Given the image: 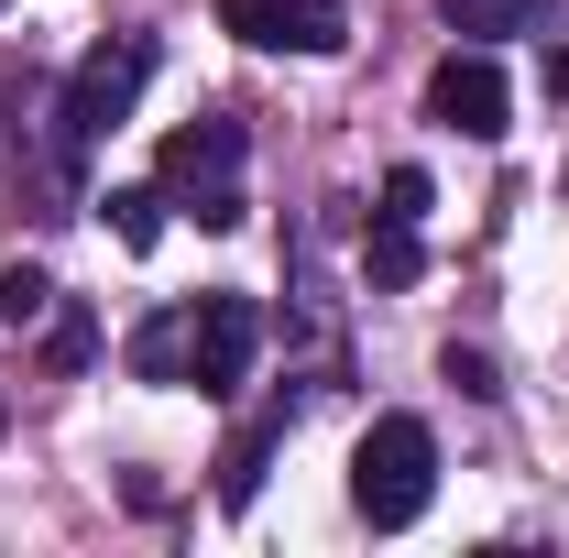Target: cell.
Listing matches in <instances>:
<instances>
[{
    "instance_id": "6da1fadb",
    "label": "cell",
    "mask_w": 569,
    "mask_h": 558,
    "mask_svg": "<svg viewBox=\"0 0 569 558\" xmlns=\"http://www.w3.org/2000/svg\"><path fill=\"white\" fill-rule=\"evenodd\" d=\"M241 153H252V132H241L230 110H198L187 132H164V176H153V187L198 219V230H241V209H252V198H241Z\"/></svg>"
},
{
    "instance_id": "7c38bea8",
    "label": "cell",
    "mask_w": 569,
    "mask_h": 558,
    "mask_svg": "<svg viewBox=\"0 0 569 558\" xmlns=\"http://www.w3.org/2000/svg\"><path fill=\"white\" fill-rule=\"evenodd\" d=\"M438 11H449V33H471V44H503V33L537 22V0H438Z\"/></svg>"
},
{
    "instance_id": "2e32d148",
    "label": "cell",
    "mask_w": 569,
    "mask_h": 558,
    "mask_svg": "<svg viewBox=\"0 0 569 558\" xmlns=\"http://www.w3.org/2000/svg\"><path fill=\"white\" fill-rule=\"evenodd\" d=\"M548 99H559V110H569V44H559V56H548Z\"/></svg>"
},
{
    "instance_id": "4fadbf2b",
    "label": "cell",
    "mask_w": 569,
    "mask_h": 558,
    "mask_svg": "<svg viewBox=\"0 0 569 558\" xmlns=\"http://www.w3.org/2000/svg\"><path fill=\"white\" fill-rule=\"evenodd\" d=\"M164 209H176L164 187H110V230H121L132 252H153V241H164Z\"/></svg>"
},
{
    "instance_id": "5bb4252c",
    "label": "cell",
    "mask_w": 569,
    "mask_h": 558,
    "mask_svg": "<svg viewBox=\"0 0 569 558\" xmlns=\"http://www.w3.org/2000/svg\"><path fill=\"white\" fill-rule=\"evenodd\" d=\"M44 318H56V275L11 263V275H0V329H44Z\"/></svg>"
},
{
    "instance_id": "e0dca14e",
    "label": "cell",
    "mask_w": 569,
    "mask_h": 558,
    "mask_svg": "<svg viewBox=\"0 0 569 558\" xmlns=\"http://www.w3.org/2000/svg\"><path fill=\"white\" fill-rule=\"evenodd\" d=\"M0 427H11V406H0Z\"/></svg>"
},
{
    "instance_id": "ac0fdd59",
    "label": "cell",
    "mask_w": 569,
    "mask_h": 558,
    "mask_svg": "<svg viewBox=\"0 0 569 558\" xmlns=\"http://www.w3.org/2000/svg\"><path fill=\"white\" fill-rule=\"evenodd\" d=\"M0 11H11V0H0Z\"/></svg>"
},
{
    "instance_id": "ba28073f",
    "label": "cell",
    "mask_w": 569,
    "mask_h": 558,
    "mask_svg": "<svg viewBox=\"0 0 569 558\" xmlns=\"http://www.w3.org/2000/svg\"><path fill=\"white\" fill-rule=\"evenodd\" d=\"M427 219H406V209H372V230H361V275L383 285V296H406V285L427 275V241H417Z\"/></svg>"
},
{
    "instance_id": "7a4b0ae2",
    "label": "cell",
    "mask_w": 569,
    "mask_h": 558,
    "mask_svg": "<svg viewBox=\"0 0 569 558\" xmlns=\"http://www.w3.org/2000/svg\"><path fill=\"white\" fill-rule=\"evenodd\" d=\"M427 492H438V438H427V417H372L361 427V460H351V504L361 526H417Z\"/></svg>"
},
{
    "instance_id": "8fae6325",
    "label": "cell",
    "mask_w": 569,
    "mask_h": 558,
    "mask_svg": "<svg viewBox=\"0 0 569 558\" xmlns=\"http://www.w3.org/2000/svg\"><path fill=\"white\" fill-rule=\"evenodd\" d=\"M99 361V318L77 307V296H56V318H44V372H88Z\"/></svg>"
},
{
    "instance_id": "5b68a950",
    "label": "cell",
    "mask_w": 569,
    "mask_h": 558,
    "mask_svg": "<svg viewBox=\"0 0 569 558\" xmlns=\"http://www.w3.org/2000/svg\"><path fill=\"white\" fill-rule=\"evenodd\" d=\"M252 350H263V307L252 296H187V383L198 395H241L252 383Z\"/></svg>"
},
{
    "instance_id": "30bf717a",
    "label": "cell",
    "mask_w": 569,
    "mask_h": 558,
    "mask_svg": "<svg viewBox=\"0 0 569 558\" xmlns=\"http://www.w3.org/2000/svg\"><path fill=\"white\" fill-rule=\"evenodd\" d=\"M121 361H132L142 383H187V307H153L132 340H121Z\"/></svg>"
},
{
    "instance_id": "3957f363",
    "label": "cell",
    "mask_w": 569,
    "mask_h": 558,
    "mask_svg": "<svg viewBox=\"0 0 569 558\" xmlns=\"http://www.w3.org/2000/svg\"><path fill=\"white\" fill-rule=\"evenodd\" d=\"M77 153L67 142V110H56V88L44 77H11V187H22V209L33 219H77Z\"/></svg>"
},
{
    "instance_id": "277c9868",
    "label": "cell",
    "mask_w": 569,
    "mask_h": 558,
    "mask_svg": "<svg viewBox=\"0 0 569 558\" xmlns=\"http://www.w3.org/2000/svg\"><path fill=\"white\" fill-rule=\"evenodd\" d=\"M153 88V33H110V44H88L56 88V110H67V142L77 153H99V142L132 121V99Z\"/></svg>"
},
{
    "instance_id": "52a82bcc",
    "label": "cell",
    "mask_w": 569,
    "mask_h": 558,
    "mask_svg": "<svg viewBox=\"0 0 569 558\" xmlns=\"http://www.w3.org/2000/svg\"><path fill=\"white\" fill-rule=\"evenodd\" d=\"M503 67L471 44V56H438V77H427V121L438 132H460V142H503Z\"/></svg>"
},
{
    "instance_id": "9a60e30c",
    "label": "cell",
    "mask_w": 569,
    "mask_h": 558,
    "mask_svg": "<svg viewBox=\"0 0 569 558\" xmlns=\"http://www.w3.org/2000/svg\"><path fill=\"white\" fill-rule=\"evenodd\" d=\"M438 372H449V383H460V395H471V406H493L503 383H493V361H482V350H449V361H438Z\"/></svg>"
},
{
    "instance_id": "9c48e42d",
    "label": "cell",
    "mask_w": 569,
    "mask_h": 558,
    "mask_svg": "<svg viewBox=\"0 0 569 558\" xmlns=\"http://www.w3.org/2000/svg\"><path fill=\"white\" fill-rule=\"evenodd\" d=\"M284 427H296V406H263V417H252L241 438H230V449H219V504H230V515L263 492V460H274V438H284Z\"/></svg>"
},
{
    "instance_id": "8992f818",
    "label": "cell",
    "mask_w": 569,
    "mask_h": 558,
    "mask_svg": "<svg viewBox=\"0 0 569 558\" xmlns=\"http://www.w3.org/2000/svg\"><path fill=\"white\" fill-rule=\"evenodd\" d=\"M219 33H241L252 56H340L351 11L340 0H219Z\"/></svg>"
}]
</instances>
